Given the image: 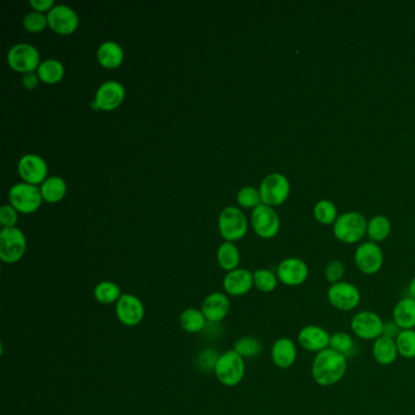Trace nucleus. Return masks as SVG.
I'll return each mask as SVG.
<instances>
[{
    "label": "nucleus",
    "instance_id": "obj_44",
    "mask_svg": "<svg viewBox=\"0 0 415 415\" xmlns=\"http://www.w3.org/2000/svg\"><path fill=\"white\" fill-rule=\"evenodd\" d=\"M408 294H409V297L415 299V277L413 278L411 283H409V286H408Z\"/></svg>",
    "mask_w": 415,
    "mask_h": 415
},
{
    "label": "nucleus",
    "instance_id": "obj_39",
    "mask_svg": "<svg viewBox=\"0 0 415 415\" xmlns=\"http://www.w3.org/2000/svg\"><path fill=\"white\" fill-rule=\"evenodd\" d=\"M0 222L4 228H13L18 223V211L11 205H4L0 210Z\"/></svg>",
    "mask_w": 415,
    "mask_h": 415
},
{
    "label": "nucleus",
    "instance_id": "obj_11",
    "mask_svg": "<svg viewBox=\"0 0 415 415\" xmlns=\"http://www.w3.org/2000/svg\"><path fill=\"white\" fill-rule=\"evenodd\" d=\"M354 264L363 274H376L384 264V254L381 247L374 241L363 242L356 249Z\"/></svg>",
    "mask_w": 415,
    "mask_h": 415
},
{
    "label": "nucleus",
    "instance_id": "obj_7",
    "mask_svg": "<svg viewBox=\"0 0 415 415\" xmlns=\"http://www.w3.org/2000/svg\"><path fill=\"white\" fill-rule=\"evenodd\" d=\"M42 192L36 185L28 183L15 184L9 192V201L15 210L23 213L36 212L42 205Z\"/></svg>",
    "mask_w": 415,
    "mask_h": 415
},
{
    "label": "nucleus",
    "instance_id": "obj_29",
    "mask_svg": "<svg viewBox=\"0 0 415 415\" xmlns=\"http://www.w3.org/2000/svg\"><path fill=\"white\" fill-rule=\"evenodd\" d=\"M120 296L122 292L120 286L112 281H101L94 289V299H97L99 304H117Z\"/></svg>",
    "mask_w": 415,
    "mask_h": 415
},
{
    "label": "nucleus",
    "instance_id": "obj_2",
    "mask_svg": "<svg viewBox=\"0 0 415 415\" xmlns=\"http://www.w3.org/2000/svg\"><path fill=\"white\" fill-rule=\"evenodd\" d=\"M214 374L221 384L234 388L245 376V359L234 349L219 354L214 366Z\"/></svg>",
    "mask_w": 415,
    "mask_h": 415
},
{
    "label": "nucleus",
    "instance_id": "obj_35",
    "mask_svg": "<svg viewBox=\"0 0 415 415\" xmlns=\"http://www.w3.org/2000/svg\"><path fill=\"white\" fill-rule=\"evenodd\" d=\"M277 274L269 269H257L254 273V286L261 292H272L278 286Z\"/></svg>",
    "mask_w": 415,
    "mask_h": 415
},
{
    "label": "nucleus",
    "instance_id": "obj_19",
    "mask_svg": "<svg viewBox=\"0 0 415 415\" xmlns=\"http://www.w3.org/2000/svg\"><path fill=\"white\" fill-rule=\"evenodd\" d=\"M223 287L230 296H244L254 287V273L241 268L228 272L224 277Z\"/></svg>",
    "mask_w": 415,
    "mask_h": 415
},
{
    "label": "nucleus",
    "instance_id": "obj_32",
    "mask_svg": "<svg viewBox=\"0 0 415 415\" xmlns=\"http://www.w3.org/2000/svg\"><path fill=\"white\" fill-rule=\"evenodd\" d=\"M329 348L347 358L354 352L356 344H354L352 335L345 333V331H337V333L330 335Z\"/></svg>",
    "mask_w": 415,
    "mask_h": 415
},
{
    "label": "nucleus",
    "instance_id": "obj_17",
    "mask_svg": "<svg viewBox=\"0 0 415 415\" xmlns=\"http://www.w3.org/2000/svg\"><path fill=\"white\" fill-rule=\"evenodd\" d=\"M329 331L321 326H306L299 330L297 335V342L299 346L308 352L317 353L329 348L330 344Z\"/></svg>",
    "mask_w": 415,
    "mask_h": 415
},
{
    "label": "nucleus",
    "instance_id": "obj_33",
    "mask_svg": "<svg viewBox=\"0 0 415 415\" xmlns=\"http://www.w3.org/2000/svg\"><path fill=\"white\" fill-rule=\"evenodd\" d=\"M313 216L321 224H334L335 221L339 217L337 209L334 202L330 200L318 201L313 207Z\"/></svg>",
    "mask_w": 415,
    "mask_h": 415
},
{
    "label": "nucleus",
    "instance_id": "obj_23",
    "mask_svg": "<svg viewBox=\"0 0 415 415\" xmlns=\"http://www.w3.org/2000/svg\"><path fill=\"white\" fill-rule=\"evenodd\" d=\"M392 317L401 330L415 329V299L409 296L399 299L393 308Z\"/></svg>",
    "mask_w": 415,
    "mask_h": 415
},
{
    "label": "nucleus",
    "instance_id": "obj_14",
    "mask_svg": "<svg viewBox=\"0 0 415 415\" xmlns=\"http://www.w3.org/2000/svg\"><path fill=\"white\" fill-rule=\"evenodd\" d=\"M309 268L304 259L297 257H289L283 259L277 269V277L284 285L299 286L307 280Z\"/></svg>",
    "mask_w": 415,
    "mask_h": 415
},
{
    "label": "nucleus",
    "instance_id": "obj_30",
    "mask_svg": "<svg viewBox=\"0 0 415 415\" xmlns=\"http://www.w3.org/2000/svg\"><path fill=\"white\" fill-rule=\"evenodd\" d=\"M390 233H391V222L385 216H375L368 222L366 234L374 242H380L388 239Z\"/></svg>",
    "mask_w": 415,
    "mask_h": 415
},
{
    "label": "nucleus",
    "instance_id": "obj_22",
    "mask_svg": "<svg viewBox=\"0 0 415 415\" xmlns=\"http://www.w3.org/2000/svg\"><path fill=\"white\" fill-rule=\"evenodd\" d=\"M371 353L375 361L379 363L380 366H391L399 357L396 341L384 335L375 340Z\"/></svg>",
    "mask_w": 415,
    "mask_h": 415
},
{
    "label": "nucleus",
    "instance_id": "obj_4",
    "mask_svg": "<svg viewBox=\"0 0 415 415\" xmlns=\"http://www.w3.org/2000/svg\"><path fill=\"white\" fill-rule=\"evenodd\" d=\"M259 195L264 205L280 206L290 195V182L284 174H268L259 185Z\"/></svg>",
    "mask_w": 415,
    "mask_h": 415
},
{
    "label": "nucleus",
    "instance_id": "obj_9",
    "mask_svg": "<svg viewBox=\"0 0 415 415\" xmlns=\"http://www.w3.org/2000/svg\"><path fill=\"white\" fill-rule=\"evenodd\" d=\"M218 225L221 235L229 242L240 240L241 237H245L247 232L245 214L233 206L225 207L222 211L219 216Z\"/></svg>",
    "mask_w": 415,
    "mask_h": 415
},
{
    "label": "nucleus",
    "instance_id": "obj_10",
    "mask_svg": "<svg viewBox=\"0 0 415 415\" xmlns=\"http://www.w3.org/2000/svg\"><path fill=\"white\" fill-rule=\"evenodd\" d=\"M8 63L13 71L32 73L38 70L40 63L39 51L33 45L20 43L13 45L8 53Z\"/></svg>",
    "mask_w": 415,
    "mask_h": 415
},
{
    "label": "nucleus",
    "instance_id": "obj_25",
    "mask_svg": "<svg viewBox=\"0 0 415 415\" xmlns=\"http://www.w3.org/2000/svg\"><path fill=\"white\" fill-rule=\"evenodd\" d=\"M206 323L207 319L204 316V313L197 308H187L179 317V324L182 326V329L190 334H197L204 330Z\"/></svg>",
    "mask_w": 415,
    "mask_h": 415
},
{
    "label": "nucleus",
    "instance_id": "obj_36",
    "mask_svg": "<svg viewBox=\"0 0 415 415\" xmlns=\"http://www.w3.org/2000/svg\"><path fill=\"white\" fill-rule=\"evenodd\" d=\"M237 199L239 205L245 209H256L257 206L262 204L259 190L254 189V187H245L240 189V192H237Z\"/></svg>",
    "mask_w": 415,
    "mask_h": 415
},
{
    "label": "nucleus",
    "instance_id": "obj_41",
    "mask_svg": "<svg viewBox=\"0 0 415 415\" xmlns=\"http://www.w3.org/2000/svg\"><path fill=\"white\" fill-rule=\"evenodd\" d=\"M32 8L38 11V13H44V11H50L53 9L54 0H31L30 1Z\"/></svg>",
    "mask_w": 415,
    "mask_h": 415
},
{
    "label": "nucleus",
    "instance_id": "obj_1",
    "mask_svg": "<svg viewBox=\"0 0 415 415\" xmlns=\"http://www.w3.org/2000/svg\"><path fill=\"white\" fill-rule=\"evenodd\" d=\"M347 371V358L331 348L317 353L313 358L311 374L316 384L330 388L344 379Z\"/></svg>",
    "mask_w": 415,
    "mask_h": 415
},
{
    "label": "nucleus",
    "instance_id": "obj_42",
    "mask_svg": "<svg viewBox=\"0 0 415 415\" xmlns=\"http://www.w3.org/2000/svg\"><path fill=\"white\" fill-rule=\"evenodd\" d=\"M38 83H39V76L36 75V73H26L23 78V85L26 89H35L38 87Z\"/></svg>",
    "mask_w": 415,
    "mask_h": 415
},
{
    "label": "nucleus",
    "instance_id": "obj_16",
    "mask_svg": "<svg viewBox=\"0 0 415 415\" xmlns=\"http://www.w3.org/2000/svg\"><path fill=\"white\" fill-rule=\"evenodd\" d=\"M47 18L50 28L58 35H71L80 23L76 11L67 5H55Z\"/></svg>",
    "mask_w": 415,
    "mask_h": 415
},
{
    "label": "nucleus",
    "instance_id": "obj_34",
    "mask_svg": "<svg viewBox=\"0 0 415 415\" xmlns=\"http://www.w3.org/2000/svg\"><path fill=\"white\" fill-rule=\"evenodd\" d=\"M398 354L406 359L415 358V329L401 330L396 337Z\"/></svg>",
    "mask_w": 415,
    "mask_h": 415
},
{
    "label": "nucleus",
    "instance_id": "obj_27",
    "mask_svg": "<svg viewBox=\"0 0 415 415\" xmlns=\"http://www.w3.org/2000/svg\"><path fill=\"white\" fill-rule=\"evenodd\" d=\"M37 75L39 76V80H43L44 83L55 85L63 80L65 68H63V63L58 60L49 58V60H45L40 63L38 70H37Z\"/></svg>",
    "mask_w": 415,
    "mask_h": 415
},
{
    "label": "nucleus",
    "instance_id": "obj_31",
    "mask_svg": "<svg viewBox=\"0 0 415 415\" xmlns=\"http://www.w3.org/2000/svg\"><path fill=\"white\" fill-rule=\"evenodd\" d=\"M233 349L239 353L244 359L246 358L251 359V358L259 357L264 351V345L254 336H244V337L237 340Z\"/></svg>",
    "mask_w": 415,
    "mask_h": 415
},
{
    "label": "nucleus",
    "instance_id": "obj_43",
    "mask_svg": "<svg viewBox=\"0 0 415 415\" xmlns=\"http://www.w3.org/2000/svg\"><path fill=\"white\" fill-rule=\"evenodd\" d=\"M399 333H401V329L398 328L397 324H396L395 321H392L385 323L384 334H383L384 336H388V337L396 340V337H397Z\"/></svg>",
    "mask_w": 415,
    "mask_h": 415
},
{
    "label": "nucleus",
    "instance_id": "obj_28",
    "mask_svg": "<svg viewBox=\"0 0 415 415\" xmlns=\"http://www.w3.org/2000/svg\"><path fill=\"white\" fill-rule=\"evenodd\" d=\"M217 259H218L219 266L222 269L232 272L234 269H237V266L240 264V254H239L237 246L234 245L233 242L225 241L224 244L219 246Z\"/></svg>",
    "mask_w": 415,
    "mask_h": 415
},
{
    "label": "nucleus",
    "instance_id": "obj_8",
    "mask_svg": "<svg viewBox=\"0 0 415 415\" xmlns=\"http://www.w3.org/2000/svg\"><path fill=\"white\" fill-rule=\"evenodd\" d=\"M26 251V237L18 228H4L0 233V259L5 264H16Z\"/></svg>",
    "mask_w": 415,
    "mask_h": 415
},
{
    "label": "nucleus",
    "instance_id": "obj_40",
    "mask_svg": "<svg viewBox=\"0 0 415 415\" xmlns=\"http://www.w3.org/2000/svg\"><path fill=\"white\" fill-rule=\"evenodd\" d=\"M218 354L211 351V349H206L204 352L201 353L200 357H199V366L205 368V369H213L216 366V361L218 359Z\"/></svg>",
    "mask_w": 415,
    "mask_h": 415
},
{
    "label": "nucleus",
    "instance_id": "obj_15",
    "mask_svg": "<svg viewBox=\"0 0 415 415\" xmlns=\"http://www.w3.org/2000/svg\"><path fill=\"white\" fill-rule=\"evenodd\" d=\"M116 316L118 321L127 326H138L145 316L142 299L130 294H122L116 304Z\"/></svg>",
    "mask_w": 415,
    "mask_h": 415
},
{
    "label": "nucleus",
    "instance_id": "obj_24",
    "mask_svg": "<svg viewBox=\"0 0 415 415\" xmlns=\"http://www.w3.org/2000/svg\"><path fill=\"white\" fill-rule=\"evenodd\" d=\"M97 55H98V61L100 65L105 68H109V70L120 67L123 63V58H125L123 49L120 48V44H117L116 42L103 43L99 47Z\"/></svg>",
    "mask_w": 415,
    "mask_h": 415
},
{
    "label": "nucleus",
    "instance_id": "obj_26",
    "mask_svg": "<svg viewBox=\"0 0 415 415\" xmlns=\"http://www.w3.org/2000/svg\"><path fill=\"white\" fill-rule=\"evenodd\" d=\"M42 197L48 202H58L66 195L67 185L61 177L54 175L45 180L40 187Z\"/></svg>",
    "mask_w": 415,
    "mask_h": 415
},
{
    "label": "nucleus",
    "instance_id": "obj_13",
    "mask_svg": "<svg viewBox=\"0 0 415 415\" xmlns=\"http://www.w3.org/2000/svg\"><path fill=\"white\" fill-rule=\"evenodd\" d=\"M125 90L123 85L116 80H109L99 87L92 107L94 110L112 111L125 100Z\"/></svg>",
    "mask_w": 415,
    "mask_h": 415
},
{
    "label": "nucleus",
    "instance_id": "obj_18",
    "mask_svg": "<svg viewBox=\"0 0 415 415\" xmlns=\"http://www.w3.org/2000/svg\"><path fill=\"white\" fill-rule=\"evenodd\" d=\"M18 170L21 178L32 185L42 182L44 183L48 175V166L44 159L35 154H28L21 157V160L18 161Z\"/></svg>",
    "mask_w": 415,
    "mask_h": 415
},
{
    "label": "nucleus",
    "instance_id": "obj_12",
    "mask_svg": "<svg viewBox=\"0 0 415 415\" xmlns=\"http://www.w3.org/2000/svg\"><path fill=\"white\" fill-rule=\"evenodd\" d=\"M251 223L256 234L264 239L277 237L280 230V218L277 212L273 210V207L264 204L254 209L251 214Z\"/></svg>",
    "mask_w": 415,
    "mask_h": 415
},
{
    "label": "nucleus",
    "instance_id": "obj_38",
    "mask_svg": "<svg viewBox=\"0 0 415 415\" xmlns=\"http://www.w3.org/2000/svg\"><path fill=\"white\" fill-rule=\"evenodd\" d=\"M324 275H326V280L329 281L330 284H336L342 281V278L345 275V266L339 259H334L328 264L324 271Z\"/></svg>",
    "mask_w": 415,
    "mask_h": 415
},
{
    "label": "nucleus",
    "instance_id": "obj_37",
    "mask_svg": "<svg viewBox=\"0 0 415 415\" xmlns=\"http://www.w3.org/2000/svg\"><path fill=\"white\" fill-rule=\"evenodd\" d=\"M47 25H48V18L43 13H38V11L30 13L23 18V26H25L27 31L32 32V33H38V32L43 31Z\"/></svg>",
    "mask_w": 415,
    "mask_h": 415
},
{
    "label": "nucleus",
    "instance_id": "obj_6",
    "mask_svg": "<svg viewBox=\"0 0 415 415\" xmlns=\"http://www.w3.org/2000/svg\"><path fill=\"white\" fill-rule=\"evenodd\" d=\"M329 304L341 312H351L361 304V291L348 281H340L331 284L326 292Z\"/></svg>",
    "mask_w": 415,
    "mask_h": 415
},
{
    "label": "nucleus",
    "instance_id": "obj_20",
    "mask_svg": "<svg viewBox=\"0 0 415 415\" xmlns=\"http://www.w3.org/2000/svg\"><path fill=\"white\" fill-rule=\"evenodd\" d=\"M201 311L204 313L207 321L211 323H219L227 317L230 311V301L227 295L222 292H213L205 297L201 304Z\"/></svg>",
    "mask_w": 415,
    "mask_h": 415
},
{
    "label": "nucleus",
    "instance_id": "obj_5",
    "mask_svg": "<svg viewBox=\"0 0 415 415\" xmlns=\"http://www.w3.org/2000/svg\"><path fill=\"white\" fill-rule=\"evenodd\" d=\"M353 336L364 341H375L384 334L385 323L378 313L373 311H361L351 319Z\"/></svg>",
    "mask_w": 415,
    "mask_h": 415
},
{
    "label": "nucleus",
    "instance_id": "obj_3",
    "mask_svg": "<svg viewBox=\"0 0 415 415\" xmlns=\"http://www.w3.org/2000/svg\"><path fill=\"white\" fill-rule=\"evenodd\" d=\"M368 222L366 217L359 212H345L339 214L333 224L334 235L337 240L345 244H356L366 237Z\"/></svg>",
    "mask_w": 415,
    "mask_h": 415
},
{
    "label": "nucleus",
    "instance_id": "obj_21",
    "mask_svg": "<svg viewBox=\"0 0 415 415\" xmlns=\"http://www.w3.org/2000/svg\"><path fill=\"white\" fill-rule=\"evenodd\" d=\"M271 357L274 366L280 369H289L297 359V346L289 337H280L273 344Z\"/></svg>",
    "mask_w": 415,
    "mask_h": 415
}]
</instances>
